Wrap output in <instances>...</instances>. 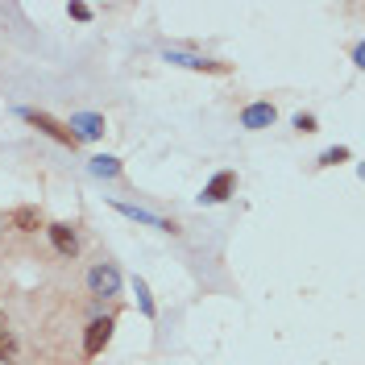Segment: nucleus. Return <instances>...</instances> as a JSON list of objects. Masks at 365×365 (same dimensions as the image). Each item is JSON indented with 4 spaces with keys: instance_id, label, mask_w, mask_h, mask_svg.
<instances>
[{
    "instance_id": "f257e3e1",
    "label": "nucleus",
    "mask_w": 365,
    "mask_h": 365,
    "mask_svg": "<svg viewBox=\"0 0 365 365\" xmlns=\"http://www.w3.org/2000/svg\"><path fill=\"white\" fill-rule=\"evenodd\" d=\"M21 117L29 125H33V129H38V133H46V137H54V142H63V146H79V137H75L71 129H67V125L63 121H54V117H50V112H38V108H21Z\"/></svg>"
},
{
    "instance_id": "f03ea898",
    "label": "nucleus",
    "mask_w": 365,
    "mask_h": 365,
    "mask_svg": "<svg viewBox=\"0 0 365 365\" xmlns=\"http://www.w3.org/2000/svg\"><path fill=\"white\" fill-rule=\"evenodd\" d=\"M108 341H112V319H92L88 324V332H83V353L88 357H100L104 349H108Z\"/></svg>"
},
{
    "instance_id": "7ed1b4c3",
    "label": "nucleus",
    "mask_w": 365,
    "mask_h": 365,
    "mask_svg": "<svg viewBox=\"0 0 365 365\" xmlns=\"http://www.w3.org/2000/svg\"><path fill=\"white\" fill-rule=\"evenodd\" d=\"M233 187H237V174H233V171H220L216 179L199 191V203H203V208H216V203H224V199L233 195Z\"/></svg>"
},
{
    "instance_id": "20e7f679",
    "label": "nucleus",
    "mask_w": 365,
    "mask_h": 365,
    "mask_svg": "<svg viewBox=\"0 0 365 365\" xmlns=\"http://www.w3.org/2000/svg\"><path fill=\"white\" fill-rule=\"evenodd\" d=\"M88 291L100 295V299L121 291V274H117V266H92L88 270Z\"/></svg>"
},
{
    "instance_id": "39448f33",
    "label": "nucleus",
    "mask_w": 365,
    "mask_h": 365,
    "mask_svg": "<svg viewBox=\"0 0 365 365\" xmlns=\"http://www.w3.org/2000/svg\"><path fill=\"white\" fill-rule=\"evenodd\" d=\"M67 129H71L79 142H83V137H88V142H96V137H104V129H108V125H104V117H100V112H75Z\"/></svg>"
},
{
    "instance_id": "423d86ee",
    "label": "nucleus",
    "mask_w": 365,
    "mask_h": 365,
    "mask_svg": "<svg viewBox=\"0 0 365 365\" xmlns=\"http://www.w3.org/2000/svg\"><path fill=\"white\" fill-rule=\"evenodd\" d=\"M274 121H278V108L270 100H258V104H249L241 112V129H270Z\"/></svg>"
},
{
    "instance_id": "0eeeda50",
    "label": "nucleus",
    "mask_w": 365,
    "mask_h": 365,
    "mask_svg": "<svg viewBox=\"0 0 365 365\" xmlns=\"http://www.w3.org/2000/svg\"><path fill=\"white\" fill-rule=\"evenodd\" d=\"M46 233H50V245H54L63 258H75V253H79V237H75L71 224H50Z\"/></svg>"
},
{
    "instance_id": "6e6552de",
    "label": "nucleus",
    "mask_w": 365,
    "mask_h": 365,
    "mask_svg": "<svg viewBox=\"0 0 365 365\" xmlns=\"http://www.w3.org/2000/svg\"><path fill=\"white\" fill-rule=\"evenodd\" d=\"M166 63H174V67H191V71H212V75H224V71H228L224 63H208V58H195V54H179V50H166Z\"/></svg>"
},
{
    "instance_id": "1a4fd4ad",
    "label": "nucleus",
    "mask_w": 365,
    "mask_h": 365,
    "mask_svg": "<svg viewBox=\"0 0 365 365\" xmlns=\"http://www.w3.org/2000/svg\"><path fill=\"white\" fill-rule=\"evenodd\" d=\"M9 224H13L17 233H38V228H42V212H38V208H17V212L9 216Z\"/></svg>"
},
{
    "instance_id": "9d476101",
    "label": "nucleus",
    "mask_w": 365,
    "mask_h": 365,
    "mask_svg": "<svg viewBox=\"0 0 365 365\" xmlns=\"http://www.w3.org/2000/svg\"><path fill=\"white\" fill-rule=\"evenodd\" d=\"M88 171L96 174V179H117V174H121V158L100 154V158H92V162H88Z\"/></svg>"
},
{
    "instance_id": "9b49d317",
    "label": "nucleus",
    "mask_w": 365,
    "mask_h": 365,
    "mask_svg": "<svg viewBox=\"0 0 365 365\" xmlns=\"http://www.w3.org/2000/svg\"><path fill=\"white\" fill-rule=\"evenodd\" d=\"M133 291H137V303H142V316H154V299H149V287L142 278H133Z\"/></svg>"
},
{
    "instance_id": "f8f14e48",
    "label": "nucleus",
    "mask_w": 365,
    "mask_h": 365,
    "mask_svg": "<svg viewBox=\"0 0 365 365\" xmlns=\"http://www.w3.org/2000/svg\"><path fill=\"white\" fill-rule=\"evenodd\" d=\"M341 162H349V146L324 149V158H319V166H341Z\"/></svg>"
},
{
    "instance_id": "ddd939ff",
    "label": "nucleus",
    "mask_w": 365,
    "mask_h": 365,
    "mask_svg": "<svg viewBox=\"0 0 365 365\" xmlns=\"http://www.w3.org/2000/svg\"><path fill=\"white\" fill-rule=\"evenodd\" d=\"M13 357H17V341H13V332L4 328V332H0V361H13Z\"/></svg>"
},
{
    "instance_id": "4468645a",
    "label": "nucleus",
    "mask_w": 365,
    "mask_h": 365,
    "mask_svg": "<svg viewBox=\"0 0 365 365\" xmlns=\"http://www.w3.org/2000/svg\"><path fill=\"white\" fill-rule=\"evenodd\" d=\"M295 129H299V133H316V117H312V112H299V117H295Z\"/></svg>"
},
{
    "instance_id": "2eb2a0df",
    "label": "nucleus",
    "mask_w": 365,
    "mask_h": 365,
    "mask_svg": "<svg viewBox=\"0 0 365 365\" xmlns=\"http://www.w3.org/2000/svg\"><path fill=\"white\" fill-rule=\"evenodd\" d=\"M71 17L75 21H92V9L88 4H71Z\"/></svg>"
},
{
    "instance_id": "dca6fc26",
    "label": "nucleus",
    "mask_w": 365,
    "mask_h": 365,
    "mask_svg": "<svg viewBox=\"0 0 365 365\" xmlns=\"http://www.w3.org/2000/svg\"><path fill=\"white\" fill-rule=\"evenodd\" d=\"M4 328H9V324H4V312H0V332H4Z\"/></svg>"
}]
</instances>
